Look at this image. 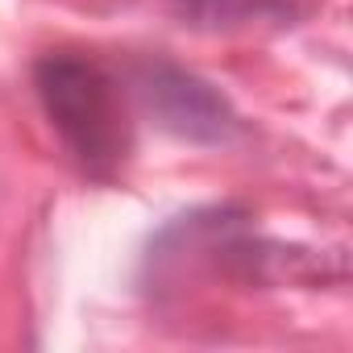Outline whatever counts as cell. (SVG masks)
<instances>
[{
	"mask_svg": "<svg viewBox=\"0 0 353 353\" xmlns=\"http://www.w3.org/2000/svg\"><path fill=\"white\" fill-rule=\"evenodd\" d=\"M34 88L42 96L50 125L92 174L121 170L133 145V125L117 79L100 63L67 50L46 54L34 67Z\"/></svg>",
	"mask_w": 353,
	"mask_h": 353,
	"instance_id": "1",
	"label": "cell"
},
{
	"mask_svg": "<svg viewBox=\"0 0 353 353\" xmlns=\"http://www.w3.org/2000/svg\"><path fill=\"white\" fill-rule=\"evenodd\" d=\"M141 100L150 104V112L158 117L162 129L192 137V141H221L233 129V112L229 104L200 83L196 75L179 71V67H166L154 63L141 71Z\"/></svg>",
	"mask_w": 353,
	"mask_h": 353,
	"instance_id": "2",
	"label": "cell"
}]
</instances>
